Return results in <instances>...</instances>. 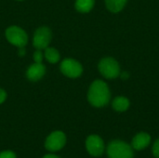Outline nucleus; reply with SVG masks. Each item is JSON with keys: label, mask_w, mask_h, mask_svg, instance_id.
Returning <instances> with one entry per match:
<instances>
[{"label": "nucleus", "mask_w": 159, "mask_h": 158, "mask_svg": "<svg viewBox=\"0 0 159 158\" xmlns=\"http://www.w3.org/2000/svg\"><path fill=\"white\" fill-rule=\"evenodd\" d=\"M61 71L67 77L76 78L81 75L83 68L77 61L73 59H65L61 64Z\"/></svg>", "instance_id": "6"}, {"label": "nucleus", "mask_w": 159, "mask_h": 158, "mask_svg": "<svg viewBox=\"0 0 159 158\" xmlns=\"http://www.w3.org/2000/svg\"><path fill=\"white\" fill-rule=\"evenodd\" d=\"M19 1H20V0H19Z\"/></svg>", "instance_id": "22"}, {"label": "nucleus", "mask_w": 159, "mask_h": 158, "mask_svg": "<svg viewBox=\"0 0 159 158\" xmlns=\"http://www.w3.org/2000/svg\"><path fill=\"white\" fill-rule=\"evenodd\" d=\"M109 158H133V152L128 143L121 141H114L107 147Z\"/></svg>", "instance_id": "2"}, {"label": "nucleus", "mask_w": 159, "mask_h": 158, "mask_svg": "<svg viewBox=\"0 0 159 158\" xmlns=\"http://www.w3.org/2000/svg\"><path fill=\"white\" fill-rule=\"evenodd\" d=\"M86 147L88 152L93 156H100L104 150V144L101 137L97 135H90L86 141Z\"/></svg>", "instance_id": "8"}, {"label": "nucleus", "mask_w": 159, "mask_h": 158, "mask_svg": "<svg viewBox=\"0 0 159 158\" xmlns=\"http://www.w3.org/2000/svg\"><path fill=\"white\" fill-rule=\"evenodd\" d=\"M45 57L50 63H56L60 60V53L57 49L53 47H46L45 48Z\"/></svg>", "instance_id": "14"}, {"label": "nucleus", "mask_w": 159, "mask_h": 158, "mask_svg": "<svg viewBox=\"0 0 159 158\" xmlns=\"http://www.w3.org/2000/svg\"><path fill=\"white\" fill-rule=\"evenodd\" d=\"M127 1L128 0H105V5L108 10L116 13L125 7Z\"/></svg>", "instance_id": "11"}, {"label": "nucleus", "mask_w": 159, "mask_h": 158, "mask_svg": "<svg viewBox=\"0 0 159 158\" xmlns=\"http://www.w3.org/2000/svg\"><path fill=\"white\" fill-rule=\"evenodd\" d=\"M6 98H7V93H6V91H5L4 89L0 88V104L3 103V102H5Z\"/></svg>", "instance_id": "18"}, {"label": "nucleus", "mask_w": 159, "mask_h": 158, "mask_svg": "<svg viewBox=\"0 0 159 158\" xmlns=\"http://www.w3.org/2000/svg\"><path fill=\"white\" fill-rule=\"evenodd\" d=\"M20 49H19V55L20 56H23L24 54H25V49H24V47H19Z\"/></svg>", "instance_id": "20"}, {"label": "nucleus", "mask_w": 159, "mask_h": 158, "mask_svg": "<svg viewBox=\"0 0 159 158\" xmlns=\"http://www.w3.org/2000/svg\"><path fill=\"white\" fill-rule=\"evenodd\" d=\"M0 158H16V155L11 151H4L0 153Z\"/></svg>", "instance_id": "16"}, {"label": "nucleus", "mask_w": 159, "mask_h": 158, "mask_svg": "<svg viewBox=\"0 0 159 158\" xmlns=\"http://www.w3.org/2000/svg\"><path fill=\"white\" fill-rule=\"evenodd\" d=\"M43 158H60L59 156H55V155H47V156H45Z\"/></svg>", "instance_id": "21"}, {"label": "nucleus", "mask_w": 159, "mask_h": 158, "mask_svg": "<svg viewBox=\"0 0 159 158\" xmlns=\"http://www.w3.org/2000/svg\"><path fill=\"white\" fill-rule=\"evenodd\" d=\"M151 142V137L144 132L137 134L132 140V147L136 150H143L146 148Z\"/></svg>", "instance_id": "10"}, {"label": "nucleus", "mask_w": 159, "mask_h": 158, "mask_svg": "<svg viewBox=\"0 0 159 158\" xmlns=\"http://www.w3.org/2000/svg\"><path fill=\"white\" fill-rule=\"evenodd\" d=\"M46 73V67L42 62H34L32 64L26 73L27 78L31 81H37L43 77Z\"/></svg>", "instance_id": "9"}, {"label": "nucleus", "mask_w": 159, "mask_h": 158, "mask_svg": "<svg viewBox=\"0 0 159 158\" xmlns=\"http://www.w3.org/2000/svg\"><path fill=\"white\" fill-rule=\"evenodd\" d=\"M66 142L65 134L61 131L52 132L46 140L45 147L49 152H57L63 148Z\"/></svg>", "instance_id": "5"}, {"label": "nucleus", "mask_w": 159, "mask_h": 158, "mask_svg": "<svg viewBox=\"0 0 159 158\" xmlns=\"http://www.w3.org/2000/svg\"><path fill=\"white\" fill-rule=\"evenodd\" d=\"M119 75L121 76V78H122L123 80H126V79H128V78L129 77V74L128 72H123V73H121Z\"/></svg>", "instance_id": "19"}, {"label": "nucleus", "mask_w": 159, "mask_h": 158, "mask_svg": "<svg viewBox=\"0 0 159 158\" xmlns=\"http://www.w3.org/2000/svg\"><path fill=\"white\" fill-rule=\"evenodd\" d=\"M51 41V31L48 27L38 28L34 35L33 44L36 49H45Z\"/></svg>", "instance_id": "7"}, {"label": "nucleus", "mask_w": 159, "mask_h": 158, "mask_svg": "<svg viewBox=\"0 0 159 158\" xmlns=\"http://www.w3.org/2000/svg\"><path fill=\"white\" fill-rule=\"evenodd\" d=\"M43 57H44V55H43V53L41 52V49H37V50L34 52V60L35 62H42Z\"/></svg>", "instance_id": "15"}, {"label": "nucleus", "mask_w": 159, "mask_h": 158, "mask_svg": "<svg viewBox=\"0 0 159 158\" xmlns=\"http://www.w3.org/2000/svg\"><path fill=\"white\" fill-rule=\"evenodd\" d=\"M6 37L8 42L18 47H24L28 42L27 34L18 26H11L6 30Z\"/></svg>", "instance_id": "4"}, {"label": "nucleus", "mask_w": 159, "mask_h": 158, "mask_svg": "<svg viewBox=\"0 0 159 158\" xmlns=\"http://www.w3.org/2000/svg\"><path fill=\"white\" fill-rule=\"evenodd\" d=\"M153 154L157 158H159V139L156 141L153 146Z\"/></svg>", "instance_id": "17"}, {"label": "nucleus", "mask_w": 159, "mask_h": 158, "mask_svg": "<svg viewBox=\"0 0 159 158\" xmlns=\"http://www.w3.org/2000/svg\"><path fill=\"white\" fill-rule=\"evenodd\" d=\"M99 71L100 73L108 79H114L119 76L120 67L118 62L113 58H103L99 62Z\"/></svg>", "instance_id": "3"}, {"label": "nucleus", "mask_w": 159, "mask_h": 158, "mask_svg": "<svg viewBox=\"0 0 159 158\" xmlns=\"http://www.w3.org/2000/svg\"><path fill=\"white\" fill-rule=\"evenodd\" d=\"M129 107V101L123 96L116 97L113 102V108L117 112H124L127 111Z\"/></svg>", "instance_id": "12"}, {"label": "nucleus", "mask_w": 159, "mask_h": 158, "mask_svg": "<svg viewBox=\"0 0 159 158\" xmlns=\"http://www.w3.org/2000/svg\"><path fill=\"white\" fill-rule=\"evenodd\" d=\"M94 6V0H76L75 8L79 12H89L92 9Z\"/></svg>", "instance_id": "13"}, {"label": "nucleus", "mask_w": 159, "mask_h": 158, "mask_svg": "<svg viewBox=\"0 0 159 158\" xmlns=\"http://www.w3.org/2000/svg\"><path fill=\"white\" fill-rule=\"evenodd\" d=\"M88 100L94 107H103L110 101V90L105 82L102 80L94 81L88 93Z\"/></svg>", "instance_id": "1"}]
</instances>
